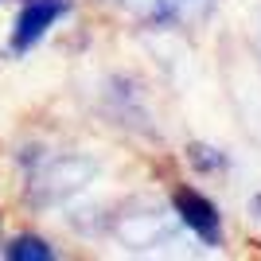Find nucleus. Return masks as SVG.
<instances>
[{
  "instance_id": "20e7f679",
  "label": "nucleus",
  "mask_w": 261,
  "mask_h": 261,
  "mask_svg": "<svg viewBox=\"0 0 261 261\" xmlns=\"http://www.w3.org/2000/svg\"><path fill=\"white\" fill-rule=\"evenodd\" d=\"M0 253H4L8 261H55L59 257L55 246L47 238H39V234H16Z\"/></svg>"
},
{
  "instance_id": "39448f33",
  "label": "nucleus",
  "mask_w": 261,
  "mask_h": 261,
  "mask_svg": "<svg viewBox=\"0 0 261 261\" xmlns=\"http://www.w3.org/2000/svg\"><path fill=\"white\" fill-rule=\"evenodd\" d=\"M187 160L195 164L199 172H226V168H230L226 156L215 152V148H207V144H191V148H187Z\"/></svg>"
},
{
  "instance_id": "f03ea898",
  "label": "nucleus",
  "mask_w": 261,
  "mask_h": 261,
  "mask_svg": "<svg viewBox=\"0 0 261 261\" xmlns=\"http://www.w3.org/2000/svg\"><path fill=\"white\" fill-rule=\"evenodd\" d=\"M70 12V0H23L20 12H16V23H12V39H8V51L16 59L32 55V47H39L47 39L55 23Z\"/></svg>"
},
{
  "instance_id": "7ed1b4c3",
  "label": "nucleus",
  "mask_w": 261,
  "mask_h": 261,
  "mask_svg": "<svg viewBox=\"0 0 261 261\" xmlns=\"http://www.w3.org/2000/svg\"><path fill=\"white\" fill-rule=\"evenodd\" d=\"M172 207H175V218H179L203 246H211V250L222 246V215H218V207L203 191H195V187H175Z\"/></svg>"
},
{
  "instance_id": "f257e3e1",
  "label": "nucleus",
  "mask_w": 261,
  "mask_h": 261,
  "mask_svg": "<svg viewBox=\"0 0 261 261\" xmlns=\"http://www.w3.org/2000/svg\"><path fill=\"white\" fill-rule=\"evenodd\" d=\"M117 4L141 28H191L211 20L218 0H117Z\"/></svg>"
}]
</instances>
